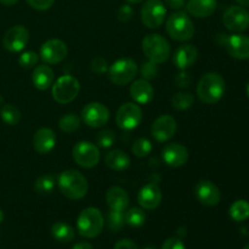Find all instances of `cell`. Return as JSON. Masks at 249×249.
<instances>
[{
    "label": "cell",
    "instance_id": "1",
    "mask_svg": "<svg viewBox=\"0 0 249 249\" xmlns=\"http://www.w3.org/2000/svg\"><path fill=\"white\" fill-rule=\"evenodd\" d=\"M225 80L219 73H206L197 85V95L202 102L213 105L220 101L225 94Z\"/></svg>",
    "mask_w": 249,
    "mask_h": 249
},
{
    "label": "cell",
    "instance_id": "2",
    "mask_svg": "<svg viewBox=\"0 0 249 249\" xmlns=\"http://www.w3.org/2000/svg\"><path fill=\"white\" fill-rule=\"evenodd\" d=\"M61 194L70 199H82L88 192V181L78 170H65L57 178Z\"/></svg>",
    "mask_w": 249,
    "mask_h": 249
},
{
    "label": "cell",
    "instance_id": "3",
    "mask_svg": "<svg viewBox=\"0 0 249 249\" xmlns=\"http://www.w3.org/2000/svg\"><path fill=\"white\" fill-rule=\"evenodd\" d=\"M104 215L94 207H89L80 212L77 220V230L85 238H95L104 229Z\"/></svg>",
    "mask_w": 249,
    "mask_h": 249
},
{
    "label": "cell",
    "instance_id": "4",
    "mask_svg": "<svg viewBox=\"0 0 249 249\" xmlns=\"http://www.w3.org/2000/svg\"><path fill=\"white\" fill-rule=\"evenodd\" d=\"M168 34L174 40L187 41L194 36L195 27L189 15L182 11H177L172 14L165 23Z\"/></svg>",
    "mask_w": 249,
    "mask_h": 249
},
{
    "label": "cell",
    "instance_id": "5",
    "mask_svg": "<svg viewBox=\"0 0 249 249\" xmlns=\"http://www.w3.org/2000/svg\"><path fill=\"white\" fill-rule=\"evenodd\" d=\"M142 51L147 60L155 63H163L170 57V45L164 36L148 34L142 40Z\"/></svg>",
    "mask_w": 249,
    "mask_h": 249
},
{
    "label": "cell",
    "instance_id": "6",
    "mask_svg": "<svg viewBox=\"0 0 249 249\" xmlns=\"http://www.w3.org/2000/svg\"><path fill=\"white\" fill-rule=\"evenodd\" d=\"M80 90L79 80L70 74L62 75L53 84V97L56 102L66 105L78 96Z\"/></svg>",
    "mask_w": 249,
    "mask_h": 249
},
{
    "label": "cell",
    "instance_id": "7",
    "mask_svg": "<svg viewBox=\"0 0 249 249\" xmlns=\"http://www.w3.org/2000/svg\"><path fill=\"white\" fill-rule=\"evenodd\" d=\"M138 65L129 57L119 58L108 68V77L113 84L126 85L138 74Z\"/></svg>",
    "mask_w": 249,
    "mask_h": 249
},
{
    "label": "cell",
    "instance_id": "8",
    "mask_svg": "<svg viewBox=\"0 0 249 249\" xmlns=\"http://www.w3.org/2000/svg\"><path fill=\"white\" fill-rule=\"evenodd\" d=\"M167 16V7L162 0H147L141 9V21L147 28H160Z\"/></svg>",
    "mask_w": 249,
    "mask_h": 249
},
{
    "label": "cell",
    "instance_id": "9",
    "mask_svg": "<svg viewBox=\"0 0 249 249\" xmlns=\"http://www.w3.org/2000/svg\"><path fill=\"white\" fill-rule=\"evenodd\" d=\"M73 160L83 168H94L100 160V150L90 141H79L72 150Z\"/></svg>",
    "mask_w": 249,
    "mask_h": 249
},
{
    "label": "cell",
    "instance_id": "10",
    "mask_svg": "<svg viewBox=\"0 0 249 249\" xmlns=\"http://www.w3.org/2000/svg\"><path fill=\"white\" fill-rule=\"evenodd\" d=\"M142 121V111L140 106L134 102H126L119 107L116 116L117 125L122 130H134Z\"/></svg>",
    "mask_w": 249,
    "mask_h": 249
},
{
    "label": "cell",
    "instance_id": "11",
    "mask_svg": "<svg viewBox=\"0 0 249 249\" xmlns=\"http://www.w3.org/2000/svg\"><path fill=\"white\" fill-rule=\"evenodd\" d=\"M223 23L229 31L235 33L246 31L249 26V12L246 7L232 5L224 12Z\"/></svg>",
    "mask_w": 249,
    "mask_h": 249
},
{
    "label": "cell",
    "instance_id": "12",
    "mask_svg": "<svg viewBox=\"0 0 249 249\" xmlns=\"http://www.w3.org/2000/svg\"><path fill=\"white\" fill-rule=\"evenodd\" d=\"M108 119V108L100 102H90L82 109V121L90 128H101Z\"/></svg>",
    "mask_w": 249,
    "mask_h": 249
},
{
    "label": "cell",
    "instance_id": "13",
    "mask_svg": "<svg viewBox=\"0 0 249 249\" xmlns=\"http://www.w3.org/2000/svg\"><path fill=\"white\" fill-rule=\"evenodd\" d=\"M29 40V32L23 26L11 27L5 33L2 44L4 48L10 53H19L27 46Z\"/></svg>",
    "mask_w": 249,
    "mask_h": 249
},
{
    "label": "cell",
    "instance_id": "14",
    "mask_svg": "<svg viewBox=\"0 0 249 249\" xmlns=\"http://www.w3.org/2000/svg\"><path fill=\"white\" fill-rule=\"evenodd\" d=\"M67 45L60 39H50L40 48V57L48 65H56L67 56Z\"/></svg>",
    "mask_w": 249,
    "mask_h": 249
},
{
    "label": "cell",
    "instance_id": "15",
    "mask_svg": "<svg viewBox=\"0 0 249 249\" xmlns=\"http://www.w3.org/2000/svg\"><path fill=\"white\" fill-rule=\"evenodd\" d=\"M151 133H152V136L156 141L167 142L177 133V121H175L174 117L169 116V114L158 117L155 123L152 124Z\"/></svg>",
    "mask_w": 249,
    "mask_h": 249
},
{
    "label": "cell",
    "instance_id": "16",
    "mask_svg": "<svg viewBox=\"0 0 249 249\" xmlns=\"http://www.w3.org/2000/svg\"><path fill=\"white\" fill-rule=\"evenodd\" d=\"M195 195L199 203L207 207H214L220 202L221 192L214 182L209 180H201L195 187Z\"/></svg>",
    "mask_w": 249,
    "mask_h": 249
},
{
    "label": "cell",
    "instance_id": "17",
    "mask_svg": "<svg viewBox=\"0 0 249 249\" xmlns=\"http://www.w3.org/2000/svg\"><path fill=\"white\" fill-rule=\"evenodd\" d=\"M162 158L165 164L169 165V167L179 168L187 163L189 152H187V148L180 143H168L163 147Z\"/></svg>",
    "mask_w": 249,
    "mask_h": 249
},
{
    "label": "cell",
    "instance_id": "18",
    "mask_svg": "<svg viewBox=\"0 0 249 249\" xmlns=\"http://www.w3.org/2000/svg\"><path fill=\"white\" fill-rule=\"evenodd\" d=\"M138 202L141 208L146 209V211H153L157 208L162 202V191H160V186L151 182V184L141 187L138 195Z\"/></svg>",
    "mask_w": 249,
    "mask_h": 249
},
{
    "label": "cell",
    "instance_id": "19",
    "mask_svg": "<svg viewBox=\"0 0 249 249\" xmlns=\"http://www.w3.org/2000/svg\"><path fill=\"white\" fill-rule=\"evenodd\" d=\"M225 48L228 53L237 60L249 58V36L243 34H232L225 40Z\"/></svg>",
    "mask_w": 249,
    "mask_h": 249
},
{
    "label": "cell",
    "instance_id": "20",
    "mask_svg": "<svg viewBox=\"0 0 249 249\" xmlns=\"http://www.w3.org/2000/svg\"><path fill=\"white\" fill-rule=\"evenodd\" d=\"M56 145V135L53 129L40 128L33 136V147L40 155H48Z\"/></svg>",
    "mask_w": 249,
    "mask_h": 249
},
{
    "label": "cell",
    "instance_id": "21",
    "mask_svg": "<svg viewBox=\"0 0 249 249\" xmlns=\"http://www.w3.org/2000/svg\"><path fill=\"white\" fill-rule=\"evenodd\" d=\"M130 96L136 104L147 105L153 100L155 90L148 80H135L130 87Z\"/></svg>",
    "mask_w": 249,
    "mask_h": 249
},
{
    "label": "cell",
    "instance_id": "22",
    "mask_svg": "<svg viewBox=\"0 0 249 249\" xmlns=\"http://www.w3.org/2000/svg\"><path fill=\"white\" fill-rule=\"evenodd\" d=\"M197 57H198V50H197L196 46L182 45L175 51L173 61L180 71H185L196 62Z\"/></svg>",
    "mask_w": 249,
    "mask_h": 249
},
{
    "label": "cell",
    "instance_id": "23",
    "mask_svg": "<svg viewBox=\"0 0 249 249\" xmlns=\"http://www.w3.org/2000/svg\"><path fill=\"white\" fill-rule=\"evenodd\" d=\"M218 7L216 0H189L186 10L190 15L198 18H206L213 15Z\"/></svg>",
    "mask_w": 249,
    "mask_h": 249
},
{
    "label": "cell",
    "instance_id": "24",
    "mask_svg": "<svg viewBox=\"0 0 249 249\" xmlns=\"http://www.w3.org/2000/svg\"><path fill=\"white\" fill-rule=\"evenodd\" d=\"M106 202L112 211L124 212L129 206V196L122 187L112 186L106 192Z\"/></svg>",
    "mask_w": 249,
    "mask_h": 249
},
{
    "label": "cell",
    "instance_id": "25",
    "mask_svg": "<svg viewBox=\"0 0 249 249\" xmlns=\"http://www.w3.org/2000/svg\"><path fill=\"white\" fill-rule=\"evenodd\" d=\"M53 79H55V73L50 66L40 65L34 68L33 74H32V82L36 89H49L53 85Z\"/></svg>",
    "mask_w": 249,
    "mask_h": 249
},
{
    "label": "cell",
    "instance_id": "26",
    "mask_svg": "<svg viewBox=\"0 0 249 249\" xmlns=\"http://www.w3.org/2000/svg\"><path fill=\"white\" fill-rule=\"evenodd\" d=\"M105 163L112 170L123 172L130 167V157L122 150H112L105 157Z\"/></svg>",
    "mask_w": 249,
    "mask_h": 249
},
{
    "label": "cell",
    "instance_id": "27",
    "mask_svg": "<svg viewBox=\"0 0 249 249\" xmlns=\"http://www.w3.org/2000/svg\"><path fill=\"white\" fill-rule=\"evenodd\" d=\"M51 235L56 241L61 243H70L74 240V229L67 223L58 221L55 223L51 228Z\"/></svg>",
    "mask_w": 249,
    "mask_h": 249
},
{
    "label": "cell",
    "instance_id": "28",
    "mask_svg": "<svg viewBox=\"0 0 249 249\" xmlns=\"http://www.w3.org/2000/svg\"><path fill=\"white\" fill-rule=\"evenodd\" d=\"M230 216L235 221H245L249 218V202L245 199L235 201L230 207Z\"/></svg>",
    "mask_w": 249,
    "mask_h": 249
},
{
    "label": "cell",
    "instance_id": "29",
    "mask_svg": "<svg viewBox=\"0 0 249 249\" xmlns=\"http://www.w3.org/2000/svg\"><path fill=\"white\" fill-rule=\"evenodd\" d=\"M55 178L50 174L41 175L38 179L36 180V184H34V190L38 195L41 196H45V195H50L51 192L55 189Z\"/></svg>",
    "mask_w": 249,
    "mask_h": 249
},
{
    "label": "cell",
    "instance_id": "30",
    "mask_svg": "<svg viewBox=\"0 0 249 249\" xmlns=\"http://www.w3.org/2000/svg\"><path fill=\"white\" fill-rule=\"evenodd\" d=\"M80 123H82V121H80V118L77 114L68 113L61 117L60 121H58V128H60L63 133L71 134L74 133L75 130L79 129Z\"/></svg>",
    "mask_w": 249,
    "mask_h": 249
},
{
    "label": "cell",
    "instance_id": "31",
    "mask_svg": "<svg viewBox=\"0 0 249 249\" xmlns=\"http://www.w3.org/2000/svg\"><path fill=\"white\" fill-rule=\"evenodd\" d=\"M124 218H125V224L130 225L131 228H141L146 221V215L143 209L136 208V207L128 209L124 213Z\"/></svg>",
    "mask_w": 249,
    "mask_h": 249
},
{
    "label": "cell",
    "instance_id": "32",
    "mask_svg": "<svg viewBox=\"0 0 249 249\" xmlns=\"http://www.w3.org/2000/svg\"><path fill=\"white\" fill-rule=\"evenodd\" d=\"M0 116L7 125H16L21 121V112L14 105H4L0 111Z\"/></svg>",
    "mask_w": 249,
    "mask_h": 249
},
{
    "label": "cell",
    "instance_id": "33",
    "mask_svg": "<svg viewBox=\"0 0 249 249\" xmlns=\"http://www.w3.org/2000/svg\"><path fill=\"white\" fill-rule=\"evenodd\" d=\"M195 97L191 92H177L172 99V105L178 111L189 109L194 105Z\"/></svg>",
    "mask_w": 249,
    "mask_h": 249
},
{
    "label": "cell",
    "instance_id": "34",
    "mask_svg": "<svg viewBox=\"0 0 249 249\" xmlns=\"http://www.w3.org/2000/svg\"><path fill=\"white\" fill-rule=\"evenodd\" d=\"M131 151H133L136 157L143 158L150 155L151 151H152V142L148 139L140 138L134 141L133 146H131Z\"/></svg>",
    "mask_w": 249,
    "mask_h": 249
},
{
    "label": "cell",
    "instance_id": "35",
    "mask_svg": "<svg viewBox=\"0 0 249 249\" xmlns=\"http://www.w3.org/2000/svg\"><path fill=\"white\" fill-rule=\"evenodd\" d=\"M125 224V218H124V212L119 211H109L108 213V228L111 231L118 232Z\"/></svg>",
    "mask_w": 249,
    "mask_h": 249
},
{
    "label": "cell",
    "instance_id": "36",
    "mask_svg": "<svg viewBox=\"0 0 249 249\" xmlns=\"http://www.w3.org/2000/svg\"><path fill=\"white\" fill-rule=\"evenodd\" d=\"M116 141V134L111 129L101 130L96 136V143L101 148H109Z\"/></svg>",
    "mask_w": 249,
    "mask_h": 249
},
{
    "label": "cell",
    "instance_id": "37",
    "mask_svg": "<svg viewBox=\"0 0 249 249\" xmlns=\"http://www.w3.org/2000/svg\"><path fill=\"white\" fill-rule=\"evenodd\" d=\"M38 61V53L34 51H24L18 57V65L24 70H31V68L36 67Z\"/></svg>",
    "mask_w": 249,
    "mask_h": 249
},
{
    "label": "cell",
    "instance_id": "38",
    "mask_svg": "<svg viewBox=\"0 0 249 249\" xmlns=\"http://www.w3.org/2000/svg\"><path fill=\"white\" fill-rule=\"evenodd\" d=\"M140 74L142 75L143 79L150 80V79H155L156 77L158 75V67L157 63L152 62V61H146L141 65L140 67Z\"/></svg>",
    "mask_w": 249,
    "mask_h": 249
},
{
    "label": "cell",
    "instance_id": "39",
    "mask_svg": "<svg viewBox=\"0 0 249 249\" xmlns=\"http://www.w3.org/2000/svg\"><path fill=\"white\" fill-rule=\"evenodd\" d=\"M90 68L94 73L96 74H104L105 72L108 71V65H107V61L104 57H95L91 60L90 63Z\"/></svg>",
    "mask_w": 249,
    "mask_h": 249
},
{
    "label": "cell",
    "instance_id": "40",
    "mask_svg": "<svg viewBox=\"0 0 249 249\" xmlns=\"http://www.w3.org/2000/svg\"><path fill=\"white\" fill-rule=\"evenodd\" d=\"M191 82H192L191 77H190L189 73L185 72V71H180L174 79L175 85H177L178 88H181V89H186V88H189L190 84H191Z\"/></svg>",
    "mask_w": 249,
    "mask_h": 249
},
{
    "label": "cell",
    "instance_id": "41",
    "mask_svg": "<svg viewBox=\"0 0 249 249\" xmlns=\"http://www.w3.org/2000/svg\"><path fill=\"white\" fill-rule=\"evenodd\" d=\"M131 17H133V7L129 4L122 5L118 9V11H117V18L121 22L130 21Z\"/></svg>",
    "mask_w": 249,
    "mask_h": 249
},
{
    "label": "cell",
    "instance_id": "42",
    "mask_svg": "<svg viewBox=\"0 0 249 249\" xmlns=\"http://www.w3.org/2000/svg\"><path fill=\"white\" fill-rule=\"evenodd\" d=\"M26 1L33 9L39 10V11H45L53 6L55 0H26Z\"/></svg>",
    "mask_w": 249,
    "mask_h": 249
},
{
    "label": "cell",
    "instance_id": "43",
    "mask_svg": "<svg viewBox=\"0 0 249 249\" xmlns=\"http://www.w3.org/2000/svg\"><path fill=\"white\" fill-rule=\"evenodd\" d=\"M162 249H186V248H185L184 242L180 241L179 238L170 237L164 241V243H163L162 246Z\"/></svg>",
    "mask_w": 249,
    "mask_h": 249
},
{
    "label": "cell",
    "instance_id": "44",
    "mask_svg": "<svg viewBox=\"0 0 249 249\" xmlns=\"http://www.w3.org/2000/svg\"><path fill=\"white\" fill-rule=\"evenodd\" d=\"M114 249H139L135 242H133L131 240L128 238H123V240H119L118 242L114 246Z\"/></svg>",
    "mask_w": 249,
    "mask_h": 249
},
{
    "label": "cell",
    "instance_id": "45",
    "mask_svg": "<svg viewBox=\"0 0 249 249\" xmlns=\"http://www.w3.org/2000/svg\"><path fill=\"white\" fill-rule=\"evenodd\" d=\"M164 1L170 9H174V10L181 9L185 4V0H164Z\"/></svg>",
    "mask_w": 249,
    "mask_h": 249
},
{
    "label": "cell",
    "instance_id": "46",
    "mask_svg": "<svg viewBox=\"0 0 249 249\" xmlns=\"http://www.w3.org/2000/svg\"><path fill=\"white\" fill-rule=\"evenodd\" d=\"M72 249H92V246L88 242H79L73 246Z\"/></svg>",
    "mask_w": 249,
    "mask_h": 249
},
{
    "label": "cell",
    "instance_id": "47",
    "mask_svg": "<svg viewBox=\"0 0 249 249\" xmlns=\"http://www.w3.org/2000/svg\"><path fill=\"white\" fill-rule=\"evenodd\" d=\"M17 1H18V0H0V2H1L2 5H5V6H12V5L16 4Z\"/></svg>",
    "mask_w": 249,
    "mask_h": 249
},
{
    "label": "cell",
    "instance_id": "48",
    "mask_svg": "<svg viewBox=\"0 0 249 249\" xmlns=\"http://www.w3.org/2000/svg\"><path fill=\"white\" fill-rule=\"evenodd\" d=\"M236 2H237L240 6H243V7H248L249 6V0H235Z\"/></svg>",
    "mask_w": 249,
    "mask_h": 249
},
{
    "label": "cell",
    "instance_id": "49",
    "mask_svg": "<svg viewBox=\"0 0 249 249\" xmlns=\"http://www.w3.org/2000/svg\"><path fill=\"white\" fill-rule=\"evenodd\" d=\"M126 1H128L129 4H139V2L143 1V0H126Z\"/></svg>",
    "mask_w": 249,
    "mask_h": 249
},
{
    "label": "cell",
    "instance_id": "50",
    "mask_svg": "<svg viewBox=\"0 0 249 249\" xmlns=\"http://www.w3.org/2000/svg\"><path fill=\"white\" fill-rule=\"evenodd\" d=\"M2 220H4V213H2V211L0 209V223H1Z\"/></svg>",
    "mask_w": 249,
    "mask_h": 249
},
{
    "label": "cell",
    "instance_id": "51",
    "mask_svg": "<svg viewBox=\"0 0 249 249\" xmlns=\"http://www.w3.org/2000/svg\"><path fill=\"white\" fill-rule=\"evenodd\" d=\"M246 92H247V96L249 97V83L247 84V88H246Z\"/></svg>",
    "mask_w": 249,
    "mask_h": 249
},
{
    "label": "cell",
    "instance_id": "52",
    "mask_svg": "<svg viewBox=\"0 0 249 249\" xmlns=\"http://www.w3.org/2000/svg\"><path fill=\"white\" fill-rule=\"evenodd\" d=\"M243 249H249V242L247 243V245L245 246V247H243Z\"/></svg>",
    "mask_w": 249,
    "mask_h": 249
},
{
    "label": "cell",
    "instance_id": "53",
    "mask_svg": "<svg viewBox=\"0 0 249 249\" xmlns=\"http://www.w3.org/2000/svg\"><path fill=\"white\" fill-rule=\"evenodd\" d=\"M143 249H156L155 247H146V248H143Z\"/></svg>",
    "mask_w": 249,
    "mask_h": 249
}]
</instances>
